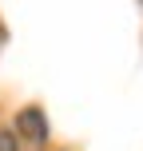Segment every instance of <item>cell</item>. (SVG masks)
Returning a JSON list of instances; mask_svg holds the SVG:
<instances>
[{
	"instance_id": "1",
	"label": "cell",
	"mask_w": 143,
	"mask_h": 151,
	"mask_svg": "<svg viewBox=\"0 0 143 151\" xmlns=\"http://www.w3.org/2000/svg\"><path fill=\"white\" fill-rule=\"evenodd\" d=\"M16 127H20V135H28L32 143H44L48 139V123H44V111H40V107H24V111L16 115Z\"/></svg>"
},
{
	"instance_id": "2",
	"label": "cell",
	"mask_w": 143,
	"mask_h": 151,
	"mask_svg": "<svg viewBox=\"0 0 143 151\" xmlns=\"http://www.w3.org/2000/svg\"><path fill=\"white\" fill-rule=\"evenodd\" d=\"M0 151H16V139L8 135V131H0Z\"/></svg>"
}]
</instances>
